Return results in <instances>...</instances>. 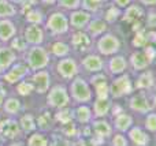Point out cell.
<instances>
[{
    "label": "cell",
    "instance_id": "27",
    "mask_svg": "<svg viewBox=\"0 0 156 146\" xmlns=\"http://www.w3.org/2000/svg\"><path fill=\"white\" fill-rule=\"evenodd\" d=\"M34 90V86H33V82H27V81H19L18 86H16V93L19 96H29L32 94V92Z\"/></svg>",
    "mask_w": 156,
    "mask_h": 146
},
{
    "label": "cell",
    "instance_id": "52",
    "mask_svg": "<svg viewBox=\"0 0 156 146\" xmlns=\"http://www.w3.org/2000/svg\"><path fill=\"white\" fill-rule=\"evenodd\" d=\"M44 3H47V4H54L55 2H56V0H43Z\"/></svg>",
    "mask_w": 156,
    "mask_h": 146
},
{
    "label": "cell",
    "instance_id": "54",
    "mask_svg": "<svg viewBox=\"0 0 156 146\" xmlns=\"http://www.w3.org/2000/svg\"><path fill=\"white\" fill-rule=\"evenodd\" d=\"M155 105H156V96H155Z\"/></svg>",
    "mask_w": 156,
    "mask_h": 146
},
{
    "label": "cell",
    "instance_id": "50",
    "mask_svg": "<svg viewBox=\"0 0 156 146\" xmlns=\"http://www.w3.org/2000/svg\"><path fill=\"white\" fill-rule=\"evenodd\" d=\"M141 2H143L144 4H147V5H154V4H156V0H141Z\"/></svg>",
    "mask_w": 156,
    "mask_h": 146
},
{
    "label": "cell",
    "instance_id": "7",
    "mask_svg": "<svg viewBox=\"0 0 156 146\" xmlns=\"http://www.w3.org/2000/svg\"><path fill=\"white\" fill-rule=\"evenodd\" d=\"M71 93H73V97L80 103L90 100V89L86 85V82L80 78H77L71 85Z\"/></svg>",
    "mask_w": 156,
    "mask_h": 146
},
{
    "label": "cell",
    "instance_id": "8",
    "mask_svg": "<svg viewBox=\"0 0 156 146\" xmlns=\"http://www.w3.org/2000/svg\"><path fill=\"white\" fill-rule=\"evenodd\" d=\"M121 44L116 37H114L112 34H105L104 37H101V40L99 41V51L104 55H111L115 53L119 49Z\"/></svg>",
    "mask_w": 156,
    "mask_h": 146
},
{
    "label": "cell",
    "instance_id": "24",
    "mask_svg": "<svg viewBox=\"0 0 156 146\" xmlns=\"http://www.w3.org/2000/svg\"><path fill=\"white\" fill-rule=\"evenodd\" d=\"M110 68L114 74L122 73V71H125V68H126V60H125L122 56L112 57L111 62H110Z\"/></svg>",
    "mask_w": 156,
    "mask_h": 146
},
{
    "label": "cell",
    "instance_id": "31",
    "mask_svg": "<svg viewBox=\"0 0 156 146\" xmlns=\"http://www.w3.org/2000/svg\"><path fill=\"white\" fill-rule=\"evenodd\" d=\"M105 22L101 21V19H96V21H92L90 25H89V32L93 36H97L100 33H103L105 30Z\"/></svg>",
    "mask_w": 156,
    "mask_h": 146
},
{
    "label": "cell",
    "instance_id": "18",
    "mask_svg": "<svg viewBox=\"0 0 156 146\" xmlns=\"http://www.w3.org/2000/svg\"><path fill=\"white\" fill-rule=\"evenodd\" d=\"M129 135H130V139H132L136 145H148L149 144L148 135H147V134L144 133L141 128H138V127L130 130Z\"/></svg>",
    "mask_w": 156,
    "mask_h": 146
},
{
    "label": "cell",
    "instance_id": "42",
    "mask_svg": "<svg viewBox=\"0 0 156 146\" xmlns=\"http://www.w3.org/2000/svg\"><path fill=\"white\" fill-rule=\"evenodd\" d=\"M59 4L66 8H76L80 4V0H59Z\"/></svg>",
    "mask_w": 156,
    "mask_h": 146
},
{
    "label": "cell",
    "instance_id": "14",
    "mask_svg": "<svg viewBox=\"0 0 156 146\" xmlns=\"http://www.w3.org/2000/svg\"><path fill=\"white\" fill-rule=\"evenodd\" d=\"M130 108L137 112H148L151 109V107H149L148 101L144 96H134L130 100Z\"/></svg>",
    "mask_w": 156,
    "mask_h": 146
},
{
    "label": "cell",
    "instance_id": "3",
    "mask_svg": "<svg viewBox=\"0 0 156 146\" xmlns=\"http://www.w3.org/2000/svg\"><path fill=\"white\" fill-rule=\"evenodd\" d=\"M69 103V96L65 87L55 86L51 89L48 94V104L54 108H63Z\"/></svg>",
    "mask_w": 156,
    "mask_h": 146
},
{
    "label": "cell",
    "instance_id": "12",
    "mask_svg": "<svg viewBox=\"0 0 156 146\" xmlns=\"http://www.w3.org/2000/svg\"><path fill=\"white\" fill-rule=\"evenodd\" d=\"M15 60H16L15 51L11 48H7V46H2L0 48V73L10 68L15 63Z\"/></svg>",
    "mask_w": 156,
    "mask_h": 146
},
{
    "label": "cell",
    "instance_id": "16",
    "mask_svg": "<svg viewBox=\"0 0 156 146\" xmlns=\"http://www.w3.org/2000/svg\"><path fill=\"white\" fill-rule=\"evenodd\" d=\"M3 109L8 115H16L21 111V101L15 97H10L5 101H3Z\"/></svg>",
    "mask_w": 156,
    "mask_h": 146
},
{
    "label": "cell",
    "instance_id": "36",
    "mask_svg": "<svg viewBox=\"0 0 156 146\" xmlns=\"http://www.w3.org/2000/svg\"><path fill=\"white\" fill-rule=\"evenodd\" d=\"M38 127L41 128V130H47V128H49V126H51V115L49 114H43L38 116Z\"/></svg>",
    "mask_w": 156,
    "mask_h": 146
},
{
    "label": "cell",
    "instance_id": "10",
    "mask_svg": "<svg viewBox=\"0 0 156 146\" xmlns=\"http://www.w3.org/2000/svg\"><path fill=\"white\" fill-rule=\"evenodd\" d=\"M33 81V86H34V90L40 94L45 93L47 90L49 89V74L47 71H41V70H37V73L33 75L32 78Z\"/></svg>",
    "mask_w": 156,
    "mask_h": 146
},
{
    "label": "cell",
    "instance_id": "17",
    "mask_svg": "<svg viewBox=\"0 0 156 146\" xmlns=\"http://www.w3.org/2000/svg\"><path fill=\"white\" fill-rule=\"evenodd\" d=\"M19 127H21L22 131L25 133H33L36 130V120H34V116L30 114H26L21 117L19 120Z\"/></svg>",
    "mask_w": 156,
    "mask_h": 146
},
{
    "label": "cell",
    "instance_id": "6",
    "mask_svg": "<svg viewBox=\"0 0 156 146\" xmlns=\"http://www.w3.org/2000/svg\"><path fill=\"white\" fill-rule=\"evenodd\" d=\"M110 92H111V94L116 98L122 97V96H125V94H129V93L132 92V83H130L129 76L123 75V76L116 78L115 81L112 82V85H111Z\"/></svg>",
    "mask_w": 156,
    "mask_h": 146
},
{
    "label": "cell",
    "instance_id": "49",
    "mask_svg": "<svg viewBox=\"0 0 156 146\" xmlns=\"http://www.w3.org/2000/svg\"><path fill=\"white\" fill-rule=\"evenodd\" d=\"M115 3L118 5H121V7H125V5H127L130 3V0H115Z\"/></svg>",
    "mask_w": 156,
    "mask_h": 146
},
{
    "label": "cell",
    "instance_id": "47",
    "mask_svg": "<svg viewBox=\"0 0 156 146\" xmlns=\"http://www.w3.org/2000/svg\"><path fill=\"white\" fill-rule=\"evenodd\" d=\"M148 25H149V26H152V27L156 26V15H155V14H149V16H148Z\"/></svg>",
    "mask_w": 156,
    "mask_h": 146
},
{
    "label": "cell",
    "instance_id": "53",
    "mask_svg": "<svg viewBox=\"0 0 156 146\" xmlns=\"http://www.w3.org/2000/svg\"><path fill=\"white\" fill-rule=\"evenodd\" d=\"M3 105V93H0V107Z\"/></svg>",
    "mask_w": 156,
    "mask_h": 146
},
{
    "label": "cell",
    "instance_id": "1",
    "mask_svg": "<svg viewBox=\"0 0 156 146\" xmlns=\"http://www.w3.org/2000/svg\"><path fill=\"white\" fill-rule=\"evenodd\" d=\"M26 62L30 70H43L49 62L48 52L38 45H33V48H30L26 55Z\"/></svg>",
    "mask_w": 156,
    "mask_h": 146
},
{
    "label": "cell",
    "instance_id": "2",
    "mask_svg": "<svg viewBox=\"0 0 156 146\" xmlns=\"http://www.w3.org/2000/svg\"><path fill=\"white\" fill-rule=\"evenodd\" d=\"M29 73V67L27 64H22V63H16L12 64L10 68L5 70V73L3 74V79H4L7 83H18L19 81L25 78Z\"/></svg>",
    "mask_w": 156,
    "mask_h": 146
},
{
    "label": "cell",
    "instance_id": "48",
    "mask_svg": "<svg viewBox=\"0 0 156 146\" xmlns=\"http://www.w3.org/2000/svg\"><path fill=\"white\" fill-rule=\"evenodd\" d=\"M145 55L148 56V59H149V60H152V59L155 57V49H154V48H147Z\"/></svg>",
    "mask_w": 156,
    "mask_h": 146
},
{
    "label": "cell",
    "instance_id": "46",
    "mask_svg": "<svg viewBox=\"0 0 156 146\" xmlns=\"http://www.w3.org/2000/svg\"><path fill=\"white\" fill-rule=\"evenodd\" d=\"M107 79H105V76L104 75H94L93 78H92V83L96 86L97 83H101V82H105Z\"/></svg>",
    "mask_w": 156,
    "mask_h": 146
},
{
    "label": "cell",
    "instance_id": "45",
    "mask_svg": "<svg viewBox=\"0 0 156 146\" xmlns=\"http://www.w3.org/2000/svg\"><path fill=\"white\" fill-rule=\"evenodd\" d=\"M65 133L69 134V135H71V134L76 133V127H74V124H71V122L65 123Z\"/></svg>",
    "mask_w": 156,
    "mask_h": 146
},
{
    "label": "cell",
    "instance_id": "5",
    "mask_svg": "<svg viewBox=\"0 0 156 146\" xmlns=\"http://www.w3.org/2000/svg\"><path fill=\"white\" fill-rule=\"evenodd\" d=\"M47 27H48L52 33H55V34H62V33L67 32L69 23H67V19H66V16L63 15V14L55 12L48 18Z\"/></svg>",
    "mask_w": 156,
    "mask_h": 146
},
{
    "label": "cell",
    "instance_id": "39",
    "mask_svg": "<svg viewBox=\"0 0 156 146\" xmlns=\"http://www.w3.org/2000/svg\"><path fill=\"white\" fill-rule=\"evenodd\" d=\"M56 119L59 120V122H62L63 124L67 122H71V112L69 111V109H62V112H59V114L56 115Z\"/></svg>",
    "mask_w": 156,
    "mask_h": 146
},
{
    "label": "cell",
    "instance_id": "32",
    "mask_svg": "<svg viewBox=\"0 0 156 146\" xmlns=\"http://www.w3.org/2000/svg\"><path fill=\"white\" fill-rule=\"evenodd\" d=\"M26 21L32 25H40L43 22V14L37 10H29L26 12Z\"/></svg>",
    "mask_w": 156,
    "mask_h": 146
},
{
    "label": "cell",
    "instance_id": "28",
    "mask_svg": "<svg viewBox=\"0 0 156 146\" xmlns=\"http://www.w3.org/2000/svg\"><path fill=\"white\" fill-rule=\"evenodd\" d=\"M73 44L78 49H85V48H88L90 42H89V38L86 34H83V33H77L73 37Z\"/></svg>",
    "mask_w": 156,
    "mask_h": 146
},
{
    "label": "cell",
    "instance_id": "20",
    "mask_svg": "<svg viewBox=\"0 0 156 146\" xmlns=\"http://www.w3.org/2000/svg\"><path fill=\"white\" fill-rule=\"evenodd\" d=\"M16 14L15 5L10 0H0V18H11Z\"/></svg>",
    "mask_w": 156,
    "mask_h": 146
},
{
    "label": "cell",
    "instance_id": "23",
    "mask_svg": "<svg viewBox=\"0 0 156 146\" xmlns=\"http://www.w3.org/2000/svg\"><path fill=\"white\" fill-rule=\"evenodd\" d=\"M93 128H94V133L100 137V138H105V137H110L111 134V127L108 123L103 122V120H99L93 124Z\"/></svg>",
    "mask_w": 156,
    "mask_h": 146
},
{
    "label": "cell",
    "instance_id": "38",
    "mask_svg": "<svg viewBox=\"0 0 156 146\" xmlns=\"http://www.w3.org/2000/svg\"><path fill=\"white\" fill-rule=\"evenodd\" d=\"M96 93H97V97H100V98H105V97H107V94H108L107 81L96 85Z\"/></svg>",
    "mask_w": 156,
    "mask_h": 146
},
{
    "label": "cell",
    "instance_id": "33",
    "mask_svg": "<svg viewBox=\"0 0 156 146\" xmlns=\"http://www.w3.org/2000/svg\"><path fill=\"white\" fill-rule=\"evenodd\" d=\"M52 53L59 57L66 56L69 53V46L65 42H55L54 46H52Z\"/></svg>",
    "mask_w": 156,
    "mask_h": 146
},
{
    "label": "cell",
    "instance_id": "21",
    "mask_svg": "<svg viewBox=\"0 0 156 146\" xmlns=\"http://www.w3.org/2000/svg\"><path fill=\"white\" fill-rule=\"evenodd\" d=\"M70 19H71V25H73V26L83 27L89 22V14L83 12V11H76V12L71 14Z\"/></svg>",
    "mask_w": 156,
    "mask_h": 146
},
{
    "label": "cell",
    "instance_id": "37",
    "mask_svg": "<svg viewBox=\"0 0 156 146\" xmlns=\"http://www.w3.org/2000/svg\"><path fill=\"white\" fill-rule=\"evenodd\" d=\"M101 5V0H83V8L88 11H97Z\"/></svg>",
    "mask_w": 156,
    "mask_h": 146
},
{
    "label": "cell",
    "instance_id": "40",
    "mask_svg": "<svg viewBox=\"0 0 156 146\" xmlns=\"http://www.w3.org/2000/svg\"><path fill=\"white\" fill-rule=\"evenodd\" d=\"M145 127L148 128L151 133H156V115H149L147 117V122H145Z\"/></svg>",
    "mask_w": 156,
    "mask_h": 146
},
{
    "label": "cell",
    "instance_id": "44",
    "mask_svg": "<svg viewBox=\"0 0 156 146\" xmlns=\"http://www.w3.org/2000/svg\"><path fill=\"white\" fill-rule=\"evenodd\" d=\"M114 145H121V146H126L127 145V141L123 138L122 135H116L114 137V141H112Z\"/></svg>",
    "mask_w": 156,
    "mask_h": 146
},
{
    "label": "cell",
    "instance_id": "19",
    "mask_svg": "<svg viewBox=\"0 0 156 146\" xmlns=\"http://www.w3.org/2000/svg\"><path fill=\"white\" fill-rule=\"evenodd\" d=\"M83 67L88 71H100L103 68V62L100 60L99 56L90 55V56L83 59Z\"/></svg>",
    "mask_w": 156,
    "mask_h": 146
},
{
    "label": "cell",
    "instance_id": "29",
    "mask_svg": "<svg viewBox=\"0 0 156 146\" xmlns=\"http://www.w3.org/2000/svg\"><path fill=\"white\" fill-rule=\"evenodd\" d=\"M141 15H143L141 8L137 7V5H132V7L126 11V16H125V18H126L127 22H136L141 18Z\"/></svg>",
    "mask_w": 156,
    "mask_h": 146
},
{
    "label": "cell",
    "instance_id": "4",
    "mask_svg": "<svg viewBox=\"0 0 156 146\" xmlns=\"http://www.w3.org/2000/svg\"><path fill=\"white\" fill-rule=\"evenodd\" d=\"M21 134V127H19L18 122L12 119H5L0 122V137L3 139H15Z\"/></svg>",
    "mask_w": 156,
    "mask_h": 146
},
{
    "label": "cell",
    "instance_id": "34",
    "mask_svg": "<svg viewBox=\"0 0 156 146\" xmlns=\"http://www.w3.org/2000/svg\"><path fill=\"white\" fill-rule=\"evenodd\" d=\"M77 119L81 123H88L90 120V111H89L88 107L82 105L77 109Z\"/></svg>",
    "mask_w": 156,
    "mask_h": 146
},
{
    "label": "cell",
    "instance_id": "9",
    "mask_svg": "<svg viewBox=\"0 0 156 146\" xmlns=\"http://www.w3.org/2000/svg\"><path fill=\"white\" fill-rule=\"evenodd\" d=\"M25 41L30 45H40L44 40V32L38 25H30L25 29Z\"/></svg>",
    "mask_w": 156,
    "mask_h": 146
},
{
    "label": "cell",
    "instance_id": "43",
    "mask_svg": "<svg viewBox=\"0 0 156 146\" xmlns=\"http://www.w3.org/2000/svg\"><path fill=\"white\" fill-rule=\"evenodd\" d=\"M145 42H147V38H145V36L143 34V33H138L137 36H136V38H134V46H144L145 45Z\"/></svg>",
    "mask_w": 156,
    "mask_h": 146
},
{
    "label": "cell",
    "instance_id": "22",
    "mask_svg": "<svg viewBox=\"0 0 156 146\" xmlns=\"http://www.w3.org/2000/svg\"><path fill=\"white\" fill-rule=\"evenodd\" d=\"M108 111H110V101H108V98H97L96 103H94V114L97 115V116H104V115L108 114Z\"/></svg>",
    "mask_w": 156,
    "mask_h": 146
},
{
    "label": "cell",
    "instance_id": "30",
    "mask_svg": "<svg viewBox=\"0 0 156 146\" xmlns=\"http://www.w3.org/2000/svg\"><path fill=\"white\" fill-rule=\"evenodd\" d=\"M27 145H30V146H45V145H48V139H47L44 135H41V134L36 133V134H32V135L29 137Z\"/></svg>",
    "mask_w": 156,
    "mask_h": 146
},
{
    "label": "cell",
    "instance_id": "41",
    "mask_svg": "<svg viewBox=\"0 0 156 146\" xmlns=\"http://www.w3.org/2000/svg\"><path fill=\"white\" fill-rule=\"evenodd\" d=\"M119 15V11L116 10L115 7H111L110 10L107 11V14H105V18H107V21H110V22H114L116 19V16Z\"/></svg>",
    "mask_w": 156,
    "mask_h": 146
},
{
    "label": "cell",
    "instance_id": "13",
    "mask_svg": "<svg viewBox=\"0 0 156 146\" xmlns=\"http://www.w3.org/2000/svg\"><path fill=\"white\" fill-rule=\"evenodd\" d=\"M58 71H59V74L63 78H71L77 73V64L73 59H65L62 62H59Z\"/></svg>",
    "mask_w": 156,
    "mask_h": 146
},
{
    "label": "cell",
    "instance_id": "26",
    "mask_svg": "<svg viewBox=\"0 0 156 146\" xmlns=\"http://www.w3.org/2000/svg\"><path fill=\"white\" fill-rule=\"evenodd\" d=\"M154 85V78H152V73H145L137 79L136 86L138 89H149Z\"/></svg>",
    "mask_w": 156,
    "mask_h": 146
},
{
    "label": "cell",
    "instance_id": "11",
    "mask_svg": "<svg viewBox=\"0 0 156 146\" xmlns=\"http://www.w3.org/2000/svg\"><path fill=\"white\" fill-rule=\"evenodd\" d=\"M16 34V27L8 18H0V41L7 42Z\"/></svg>",
    "mask_w": 156,
    "mask_h": 146
},
{
    "label": "cell",
    "instance_id": "25",
    "mask_svg": "<svg viewBox=\"0 0 156 146\" xmlns=\"http://www.w3.org/2000/svg\"><path fill=\"white\" fill-rule=\"evenodd\" d=\"M132 124V117L129 115H125V114H121L116 116L115 119V127L118 128L119 131H127V128L130 127Z\"/></svg>",
    "mask_w": 156,
    "mask_h": 146
},
{
    "label": "cell",
    "instance_id": "51",
    "mask_svg": "<svg viewBox=\"0 0 156 146\" xmlns=\"http://www.w3.org/2000/svg\"><path fill=\"white\" fill-rule=\"evenodd\" d=\"M11 3H14V4H21V3H23L25 0H10Z\"/></svg>",
    "mask_w": 156,
    "mask_h": 146
},
{
    "label": "cell",
    "instance_id": "15",
    "mask_svg": "<svg viewBox=\"0 0 156 146\" xmlns=\"http://www.w3.org/2000/svg\"><path fill=\"white\" fill-rule=\"evenodd\" d=\"M130 62H132L133 67H134L136 70H144L151 60L148 59V56H147L144 52H136V53L132 55Z\"/></svg>",
    "mask_w": 156,
    "mask_h": 146
},
{
    "label": "cell",
    "instance_id": "35",
    "mask_svg": "<svg viewBox=\"0 0 156 146\" xmlns=\"http://www.w3.org/2000/svg\"><path fill=\"white\" fill-rule=\"evenodd\" d=\"M11 49H14V51H18V52H22L26 49L27 46V42L25 41V38H16L15 36H14L12 38H11Z\"/></svg>",
    "mask_w": 156,
    "mask_h": 146
}]
</instances>
